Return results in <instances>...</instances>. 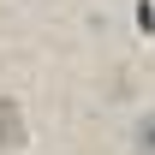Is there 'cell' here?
Returning a JSON list of instances; mask_svg holds the SVG:
<instances>
[{
    "label": "cell",
    "mask_w": 155,
    "mask_h": 155,
    "mask_svg": "<svg viewBox=\"0 0 155 155\" xmlns=\"http://www.w3.org/2000/svg\"><path fill=\"white\" fill-rule=\"evenodd\" d=\"M0 143H6V149L24 143V114H18V101H0Z\"/></svg>",
    "instance_id": "6da1fadb"
},
{
    "label": "cell",
    "mask_w": 155,
    "mask_h": 155,
    "mask_svg": "<svg viewBox=\"0 0 155 155\" xmlns=\"http://www.w3.org/2000/svg\"><path fill=\"white\" fill-rule=\"evenodd\" d=\"M137 137H143V149L155 155V119H143V131H137Z\"/></svg>",
    "instance_id": "7a4b0ae2"
}]
</instances>
